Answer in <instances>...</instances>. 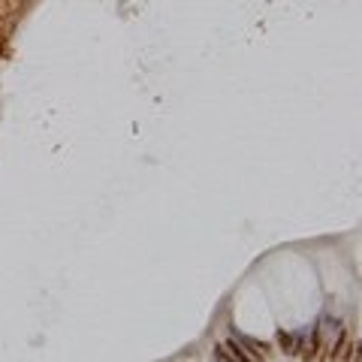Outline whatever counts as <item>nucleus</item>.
Listing matches in <instances>:
<instances>
[{
    "instance_id": "f257e3e1",
    "label": "nucleus",
    "mask_w": 362,
    "mask_h": 362,
    "mask_svg": "<svg viewBox=\"0 0 362 362\" xmlns=\"http://www.w3.org/2000/svg\"><path fill=\"white\" fill-rule=\"evenodd\" d=\"M278 344H281V350L290 353V356H293V353H302V338H299V335H290L287 329L278 332Z\"/></svg>"
},
{
    "instance_id": "f03ea898",
    "label": "nucleus",
    "mask_w": 362,
    "mask_h": 362,
    "mask_svg": "<svg viewBox=\"0 0 362 362\" xmlns=\"http://www.w3.org/2000/svg\"><path fill=\"white\" fill-rule=\"evenodd\" d=\"M224 347H227V350H230V356H233V359H236V362H253V359H250V356H247V350H244V347H241V341H239V338H236V335H233V338H230V341H227V344H224Z\"/></svg>"
},
{
    "instance_id": "7ed1b4c3",
    "label": "nucleus",
    "mask_w": 362,
    "mask_h": 362,
    "mask_svg": "<svg viewBox=\"0 0 362 362\" xmlns=\"http://www.w3.org/2000/svg\"><path fill=\"white\" fill-rule=\"evenodd\" d=\"M214 362H236V359L230 356V350H227L224 344H217V347H214Z\"/></svg>"
}]
</instances>
